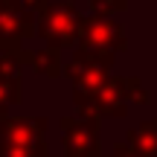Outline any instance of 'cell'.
I'll use <instances>...</instances> for the list:
<instances>
[{
  "instance_id": "cell-1",
  "label": "cell",
  "mask_w": 157,
  "mask_h": 157,
  "mask_svg": "<svg viewBox=\"0 0 157 157\" xmlns=\"http://www.w3.org/2000/svg\"><path fill=\"white\" fill-rule=\"evenodd\" d=\"M21 3L35 12V21H38L35 29L47 41V47H52V50L76 47L82 15L70 0H21Z\"/></svg>"
},
{
  "instance_id": "cell-2",
  "label": "cell",
  "mask_w": 157,
  "mask_h": 157,
  "mask_svg": "<svg viewBox=\"0 0 157 157\" xmlns=\"http://www.w3.org/2000/svg\"><path fill=\"white\" fill-rule=\"evenodd\" d=\"M111 67H113V52H99V50L76 47L73 58L61 67V73L73 82V99H82V96L93 93L111 76Z\"/></svg>"
},
{
  "instance_id": "cell-3",
  "label": "cell",
  "mask_w": 157,
  "mask_h": 157,
  "mask_svg": "<svg viewBox=\"0 0 157 157\" xmlns=\"http://www.w3.org/2000/svg\"><path fill=\"white\" fill-rule=\"evenodd\" d=\"M76 47L84 50H99V52H125L128 50V38L119 21L108 15H82L78 17V35H76Z\"/></svg>"
},
{
  "instance_id": "cell-4",
  "label": "cell",
  "mask_w": 157,
  "mask_h": 157,
  "mask_svg": "<svg viewBox=\"0 0 157 157\" xmlns=\"http://www.w3.org/2000/svg\"><path fill=\"white\" fill-rule=\"evenodd\" d=\"M76 117L87 119H105V117H125L128 113V99H125L122 76H108L93 93L73 99Z\"/></svg>"
},
{
  "instance_id": "cell-5",
  "label": "cell",
  "mask_w": 157,
  "mask_h": 157,
  "mask_svg": "<svg viewBox=\"0 0 157 157\" xmlns=\"http://www.w3.org/2000/svg\"><path fill=\"white\" fill-rule=\"evenodd\" d=\"M35 32V12L21 0H0V52L23 50V41Z\"/></svg>"
},
{
  "instance_id": "cell-6",
  "label": "cell",
  "mask_w": 157,
  "mask_h": 157,
  "mask_svg": "<svg viewBox=\"0 0 157 157\" xmlns=\"http://www.w3.org/2000/svg\"><path fill=\"white\" fill-rule=\"evenodd\" d=\"M61 143L67 154L78 157H99L102 154V119H87V117H61Z\"/></svg>"
},
{
  "instance_id": "cell-7",
  "label": "cell",
  "mask_w": 157,
  "mask_h": 157,
  "mask_svg": "<svg viewBox=\"0 0 157 157\" xmlns=\"http://www.w3.org/2000/svg\"><path fill=\"white\" fill-rule=\"evenodd\" d=\"M44 134H47L44 117H9V113L0 117V143H6V146H21L44 157L50 154Z\"/></svg>"
},
{
  "instance_id": "cell-8",
  "label": "cell",
  "mask_w": 157,
  "mask_h": 157,
  "mask_svg": "<svg viewBox=\"0 0 157 157\" xmlns=\"http://www.w3.org/2000/svg\"><path fill=\"white\" fill-rule=\"evenodd\" d=\"M21 64H29L38 76H47V78H56L61 76V58H58V50L52 47H44V50H17L15 52Z\"/></svg>"
},
{
  "instance_id": "cell-9",
  "label": "cell",
  "mask_w": 157,
  "mask_h": 157,
  "mask_svg": "<svg viewBox=\"0 0 157 157\" xmlns=\"http://www.w3.org/2000/svg\"><path fill=\"white\" fill-rule=\"evenodd\" d=\"M125 140L131 143V148L140 157H157V117L137 125V128H131Z\"/></svg>"
},
{
  "instance_id": "cell-10",
  "label": "cell",
  "mask_w": 157,
  "mask_h": 157,
  "mask_svg": "<svg viewBox=\"0 0 157 157\" xmlns=\"http://www.w3.org/2000/svg\"><path fill=\"white\" fill-rule=\"evenodd\" d=\"M21 99H23L21 82L0 76V117H3V113H9V108H12V105H17Z\"/></svg>"
},
{
  "instance_id": "cell-11",
  "label": "cell",
  "mask_w": 157,
  "mask_h": 157,
  "mask_svg": "<svg viewBox=\"0 0 157 157\" xmlns=\"http://www.w3.org/2000/svg\"><path fill=\"white\" fill-rule=\"evenodd\" d=\"M122 87H125V99H128V105H148L151 93H148V87L143 84L140 76H122Z\"/></svg>"
},
{
  "instance_id": "cell-12",
  "label": "cell",
  "mask_w": 157,
  "mask_h": 157,
  "mask_svg": "<svg viewBox=\"0 0 157 157\" xmlns=\"http://www.w3.org/2000/svg\"><path fill=\"white\" fill-rule=\"evenodd\" d=\"M0 76L15 78V82H23V64L17 61V56H12V52H0Z\"/></svg>"
},
{
  "instance_id": "cell-13",
  "label": "cell",
  "mask_w": 157,
  "mask_h": 157,
  "mask_svg": "<svg viewBox=\"0 0 157 157\" xmlns=\"http://www.w3.org/2000/svg\"><path fill=\"white\" fill-rule=\"evenodd\" d=\"M96 15H119L128 9V0H87Z\"/></svg>"
},
{
  "instance_id": "cell-14",
  "label": "cell",
  "mask_w": 157,
  "mask_h": 157,
  "mask_svg": "<svg viewBox=\"0 0 157 157\" xmlns=\"http://www.w3.org/2000/svg\"><path fill=\"white\" fill-rule=\"evenodd\" d=\"M0 157H38V154L29 151V148H21V146H6V143H0Z\"/></svg>"
},
{
  "instance_id": "cell-15",
  "label": "cell",
  "mask_w": 157,
  "mask_h": 157,
  "mask_svg": "<svg viewBox=\"0 0 157 157\" xmlns=\"http://www.w3.org/2000/svg\"><path fill=\"white\" fill-rule=\"evenodd\" d=\"M99 157H102V154H99ZM105 157H140V154L131 148V143H128V140H119L117 146H113V151H111V154H105Z\"/></svg>"
},
{
  "instance_id": "cell-16",
  "label": "cell",
  "mask_w": 157,
  "mask_h": 157,
  "mask_svg": "<svg viewBox=\"0 0 157 157\" xmlns=\"http://www.w3.org/2000/svg\"><path fill=\"white\" fill-rule=\"evenodd\" d=\"M67 157H78V154H67Z\"/></svg>"
},
{
  "instance_id": "cell-17",
  "label": "cell",
  "mask_w": 157,
  "mask_h": 157,
  "mask_svg": "<svg viewBox=\"0 0 157 157\" xmlns=\"http://www.w3.org/2000/svg\"><path fill=\"white\" fill-rule=\"evenodd\" d=\"M44 157H52V154H44Z\"/></svg>"
}]
</instances>
